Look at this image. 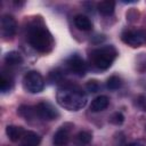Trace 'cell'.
I'll return each instance as SVG.
<instances>
[{
	"label": "cell",
	"mask_w": 146,
	"mask_h": 146,
	"mask_svg": "<svg viewBox=\"0 0 146 146\" xmlns=\"http://www.w3.org/2000/svg\"><path fill=\"white\" fill-rule=\"evenodd\" d=\"M56 99L65 110L79 111L86 106L88 97L82 88L74 84H64L57 90Z\"/></svg>",
	"instance_id": "1"
},
{
	"label": "cell",
	"mask_w": 146,
	"mask_h": 146,
	"mask_svg": "<svg viewBox=\"0 0 146 146\" xmlns=\"http://www.w3.org/2000/svg\"><path fill=\"white\" fill-rule=\"evenodd\" d=\"M26 39L31 47L41 54H48L54 47V39L48 29L40 22H32L26 29Z\"/></svg>",
	"instance_id": "2"
},
{
	"label": "cell",
	"mask_w": 146,
	"mask_h": 146,
	"mask_svg": "<svg viewBox=\"0 0 146 146\" xmlns=\"http://www.w3.org/2000/svg\"><path fill=\"white\" fill-rule=\"evenodd\" d=\"M116 56L117 51L115 47L112 44H106L91 50L89 54V62L97 70H107L112 66Z\"/></svg>",
	"instance_id": "3"
},
{
	"label": "cell",
	"mask_w": 146,
	"mask_h": 146,
	"mask_svg": "<svg viewBox=\"0 0 146 146\" xmlns=\"http://www.w3.org/2000/svg\"><path fill=\"white\" fill-rule=\"evenodd\" d=\"M121 39L125 44L138 48L146 43V31L144 29H127L122 32Z\"/></svg>",
	"instance_id": "4"
},
{
	"label": "cell",
	"mask_w": 146,
	"mask_h": 146,
	"mask_svg": "<svg viewBox=\"0 0 146 146\" xmlns=\"http://www.w3.org/2000/svg\"><path fill=\"white\" fill-rule=\"evenodd\" d=\"M23 87L30 94H38L42 91L44 87V80L39 72L29 71L23 76Z\"/></svg>",
	"instance_id": "5"
},
{
	"label": "cell",
	"mask_w": 146,
	"mask_h": 146,
	"mask_svg": "<svg viewBox=\"0 0 146 146\" xmlns=\"http://www.w3.org/2000/svg\"><path fill=\"white\" fill-rule=\"evenodd\" d=\"M34 108H35L36 116L43 121H52V120L57 119L59 115L58 111L50 103H48L46 100L38 103Z\"/></svg>",
	"instance_id": "6"
},
{
	"label": "cell",
	"mask_w": 146,
	"mask_h": 146,
	"mask_svg": "<svg viewBox=\"0 0 146 146\" xmlns=\"http://www.w3.org/2000/svg\"><path fill=\"white\" fill-rule=\"evenodd\" d=\"M65 65H66L67 70H68L71 73L75 74V75H78V76L84 75V73H86V71H87V65H86L84 60H83L82 57H81L80 55H78V54L71 55V56L66 59Z\"/></svg>",
	"instance_id": "7"
},
{
	"label": "cell",
	"mask_w": 146,
	"mask_h": 146,
	"mask_svg": "<svg viewBox=\"0 0 146 146\" xmlns=\"http://www.w3.org/2000/svg\"><path fill=\"white\" fill-rule=\"evenodd\" d=\"M16 30H17V23L15 18L9 14L3 15L1 18V34L3 39L11 40L16 34Z\"/></svg>",
	"instance_id": "8"
},
{
	"label": "cell",
	"mask_w": 146,
	"mask_h": 146,
	"mask_svg": "<svg viewBox=\"0 0 146 146\" xmlns=\"http://www.w3.org/2000/svg\"><path fill=\"white\" fill-rule=\"evenodd\" d=\"M72 124L71 123H64L60 125L57 131L54 133L52 143L55 146H65L71 137V131H72Z\"/></svg>",
	"instance_id": "9"
},
{
	"label": "cell",
	"mask_w": 146,
	"mask_h": 146,
	"mask_svg": "<svg viewBox=\"0 0 146 146\" xmlns=\"http://www.w3.org/2000/svg\"><path fill=\"white\" fill-rule=\"evenodd\" d=\"M41 137L34 131H25L22 139L18 141V146H39Z\"/></svg>",
	"instance_id": "10"
},
{
	"label": "cell",
	"mask_w": 146,
	"mask_h": 146,
	"mask_svg": "<svg viewBox=\"0 0 146 146\" xmlns=\"http://www.w3.org/2000/svg\"><path fill=\"white\" fill-rule=\"evenodd\" d=\"M110 105V98L107 96L100 95L98 97H96L91 104H90V111L91 112H100L104 111L105 108H107V106Z\"/></svg>",
	"instance_id": "11"
},
{
	"label": "cell",
	"mask_w": 146,
	"mask_h": 146,
	"mask_svg": "<svg viewBox=\"0 0 146 146\" xmlns=\"http://www.w3.org/2000/svg\"><path fill=\"white\" fill-rule=\"evenodd\" d=\"M25 131L26 130H24L19 125H8L6 128V133H7L8 138L14 143H18L22 139V137L24 136Z\"/></svg>",
	"instance_id": "12"
},
{
	"label": "cell",
	"mask_w": 146,
	"mask_h": 146,
	"mask_svg": "<svg viewBox=\"0 0 146 146\" xmlns=\"http://www.w3.org/2000/svg\"><path fill=\"white\" fill-rule=\"evenodd\" d=\"M74 24L81 31H90L92 29L91 21L84 15H76L74 17Z\"/></svg>",
	"instance_id": "13"
},
{
	"label": "cell",
	"mask_w": 146,
	"mask_h": 146,
	"mask_svg": "<svg viewBox=\"0 0 146 146\" xmlns=\"http://www.w3.org/2000/svg\"><path fill=\"white\" fill-rule=\"evenodd\" d=\"M97 9L98 11L104 15V16H110L114 13L115 9V2L112 0H105V1H100L97 5Z\"/></svg>",
	"instance_id": "14"
},
{
	"label": "cell",
	"mask_w": 146,
	"mask_h": 146,
	"mask_svg": "<svg viewBox=\"0 0 146 146\" xmlns=\"http://www.w3.org/2000/svg\"><path fill=\"white\" fill-rule=\"evenodd\" d=\"M92 139V133L88 130H81L76 133L74 141L78 146H87Z\"/></svg>",
	"instance_id": "15"
},
{
	"label": "cell",
	"mask_w": 146,
	"mask_h": 146,
	"mask_svg": "<svg viewBox=\"0 0 146 146\" xmlns=\"http://www.w3.org/2000/svg\"><path fill=\"white\" fill-rule=\"evenodd\" d=\"M13 83H14L13 82V76L9 73L2 71L1 78H0V88H1V91L2 92L9 91L13 88Z\"/></svg>",
	"instance_id": "16"
},
{
	"label": "cell",
	"mask_w": 146,
	"mask_h": 146,
	"mask_svg": "<svg viewBox=\"0 0 146 146\" xmlns=\"http://www.w3.org/2000/svg\"><path fill=\"white\" fill-rule=\"evenodd\" d=\"M5 62L9 66H17V65H19L23 62V58H22V56L17 51H10V52H8L6 55Z\"/></svg>",
	"instance_id": "17"
},
{
	"label": "cell",
	"mask_w": 146,
	"mask_h": 146,
	"mask_svg": "<svg viewBox=\"0 0 146 146\" xmlns=\"http://www.w3.org/2000/svg\"><path fill=\"white\" fill-rule=\"evenodd\" d=\"M121 79L117 76V75H112L107 79V88L108 89H112V90H115L117 88L121 87Z\"/></svg>",
	"instance_id": "18"
},
{
	"label": "cell",
	"mask_w": 146,
	"mask_h": 146,
	"mask_svg": "<svg viewBox=\"0 0 146 146\" xmlns=\"http://www.w3.org/2000/svg\"><path fill=\"white\" fill-rule=\"evenodd\" d=\"M123 120H124V117H123V115L121 113H115L111 117V122L114 123V124H121L123 122Z\"/></svg>",
	"instance_id": "19"
},
{
	"label": "cell",
	"mask_w": 146,
	"mask_h": 146,
	"mask_svg": "<svg viewBox=\"0 0 146 146\" xmlns=\"http://www.w3.org/2000/svg\"><path fill=\"white\" fill-rule=\"evenodd\" d=\"M98 83L96 82V81H89L88 83H87V88H88V90L89 91H91V92H96L97 90H98Z\"/></svg>",
	"instance_id": "20"
},
{
	"label": "cell",
	"mask_w": 146,
	"mask_h": 146,
	"mask_svg": "<svg viewBox=\"0 0 146 146\" xmlns=\"http://www.w3.org/2000/svg\"><path fill=\"white\" fill-rule=\"evenodd\" d=\"M125 146H145V144H144V141H141V140H135V141L128 143Z\"/></svg>",
	"instance_id": "21"
}]
</instances>
